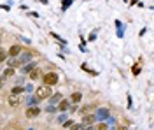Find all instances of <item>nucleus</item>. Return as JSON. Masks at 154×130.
<instances>
[{
  "label": "nucleus",
  "mask_w": 154,
  "mask_h": 130,
  "mask_svg": "<svg viewBox=\"0 0 154 130\" xmlns=\"http://www.w3.org/2000/svg\"><path fill=\"white\" fill-rule=\"evenodd\" d=\"M72 130H84L82 125H72Z\"/></svg>",
  "instance_id": "nucleus-14"
},
{
  "label": "nucleus",
  "mask_w": 154,
  "mask_h": 130,
  "mask_svg": "<svg viewBox=\"0 0 154 130\" xmlns=\"http://www.w3.org/2000/svg\"><path fill=\"white\" fill-rule=\"evenodd\" d=\"M19 102H21V99H18L16 95H11V97H9V106H11V107H18Z\"/></svg>",
  "instance_id": "nucleus-5"
},
{
  "label": "nucleus",
  "mask_w": 154,
  "mask_h": 130,
  "mask_svg": "<svg viewBox=\"0 0 154 130\" xmlns=\"http://www.w3.org/2000/svg\"><path fill=\"white\" fill-rule=\"evenodd\" d=\"M35 95H37L38 100H44V99H49L53 93H51V86L48 84H42V86H38L37 91H35Z\"/></svg>",
  "instance_id": "nucleus-1"
},
{
  "label": "nucleus",
  "mask_w": 154,
  "mask_h": 130,
  "mask_svg": "<svg viewBox=\"0 0 154 130\" xmlns=\"http://www.w3.org/2000/svg\"><path fill=\"white\" fill-rule=\"evenodd\" d=\"M95 121H96L95 114H84V116H82V125H93Z\"/></svg>",
  "instance_id": "nucleus-3"
},
{
  "label": "nucleus",
  "mask_w": 154,
  "mask_h": 130,
  "mask_svg": "<svg viewBox=\"0 0 154 130\" xmlns=\"http://www.w3.org/2000/svg\"><path fill=\"white\" fill-rule=\"evenodd\" d=\"M19 53H21V48H19V46H12V48L9 49V55H11V56H18Z\"/></svg>",
  "instance_id": "nucleus-8"
},
{
  "label": "nucleus",
  "mask_w": 154,
  "mask_h": 130,
  "mask_svg": "<svg viewBox=\"0 0 154 130\" xmlns=\"http://www.w3.org/2000/svg\"><path fill=\"white\" fill-rule=\"evenodd\" d=\"M30 58H32V55H30V53H25V55L21 56V60H18V63H23V62H28Z\"/></svg>",
  "instance_id": "nucleus-10"
},
{
  "label": "nucleus",
  "mask_w": 154,
  "mask_h": 130,
  "mask_svg": "<svg viewBox=\"0 0 154 130\" xmlns=\"http://www.w3.org/2000/svg\"><path fill=\"white\" fill-rule=\"evenodd\" d=\"M38 114H40V109L38 107H28L26 109V116L28 118H37Z\"/></svg>",
  "instance_id": "nucleus-4"
},
{
  "label": "nucleus",
  "mask_w": 154,
  "mask_h": 130,
  "mask_svg": "<svg viewBox=\"0 0 154 130\" xmlns=\"http://www.w3.org/2000/svg\"><path fill=\"white\" fill-rule=\"evenodd\" d=\"M28 74H30V79H38V78H40V70L35 69V67L32 70H28Z\"/></svg>",
  "instance_id": "nucleus-6"
},
{
  "label": "nucleus",
  "mask_w": 154,
  "mask_h": 130,
  "mask_svg": "<svg viewBox=\"0 0 154 130\" xmlns=\"http://www.w3.org/2000/svg\"><path fill=\"white\" fill-rule=\"evenodd\" d=\"M88 130H95V128H93V127H89V128H88Z\"/></svg>",
  "instance_id": "nucleus-19"
},
{
  "label": "nucleus",
  "mask_w": 154,
  "mask_h": 130,
  "mask_svg": "<svg viewBox=\"0 0 154 130\" xmlns=\"http://www.w3.org/2000/svg\"><path fill=\"white\" fill-rule=\"evenodd\" d=\"M117 130H128V127H119Z\"/></svg>",
  "instance_id": "nucleus-18"
},
{
  "label": "nucleus",
  "mask_w": 154,
  "mask_h": 130,
  "mask_svg": "<svg viewBox=\"0 0 154 130\" xmlns=\"http://www.w3.org/2000/svg\"><path fill=\"white\" fill-rule=\"evenodd\" d=\"M70 99H72V104H79L81 99H82V95H81L79 91H75V93H72V97H70Z\"/></svg>",
  "instance_id": "nucleus-7"
},
{
  "label": "nucleus",
  "mask_w": 154,
  "mask_h": 130,
  "mask_svg": "<svg viewBox=\"0 0 154 130\" xmlns=\"http://www.w3.org/2000/svg\"><path fill=\"white\" fill-rule=\"evenodd\" d=\"M4 86V78H0V88Z\"/></svg>",
  "instance_id": "nucleus-17"
},
{
  "label": "nucleus",
  "mask_w": 154,
  "mask_h": 130,
  "mask_svg": "<svg viewBox=\"0 0 154 130\" xmlns=\"http://www.w3.org/2000/svg\"><path fill=\"white\" fill-rule=\"evenodd\" d=\"M98 130H107V125H105V123H102V125L98 127Z\"/></svg>",
  "instance_id": "nucleus-16"
},
{
  "label": "nucleus",
  "mask_w": 154,
  "mask_h": 130,
  "mask_svg": "<svg viewBox=\"0 0 154 130\" xmlns=\"http://www.w3.org/2000/svg\"><path fill=\"white\" fill-rule=\"evenodd\" d=\"M68 109V102L67 100H61L60 102V111H67Z\"/></svg>",
  "instance_id": "nucleus-11"
},
{
  "label": "nucleus",
  "mask_w": 154,
  "mask_h": 130,
  "mask_svg": "<svg viewBox=\"0 0 154 130\" xmlns=\"http://www.w3.org/2000/svg\"><path fill=\"white\" fill-rule=\"evenodd\" d=\"M5 58H7V51H5V49H0V62H4Z\"/></svg>",
  "instance_id": "nucleus-13"
},
{
  "label": "nucleus",
  "mask_w": 154,
  "mask_h": 130,
  "mask_svg": "<svg viewBox=\"0 0 154 130\" xmlns=\"http://www.w3.org/2000/svg\"><path fill=\"white\" fill-rule=\"evenodd\" d=\"M21 91H23V88H21V86H14V88H12V95H19Z\"/></svg>",
  "instance_id": "nucleus-12"
},
{
  "label": "nucleus",
  "mask_w": 154,
  "mask_h": 130,
  "mask_svg": "<svg viewBox=\"0 0 154 130\" xmlns=\"http://www.w3.org/2000/svg\"><path fill=\"white\" fill-rule=\"evenodd\" d=\"M138 72H140V67H138V65H135V67H133V74H135V76H137Z\"/></svg>",
  "instance_id": "nucleus-15"
},
{
  "label": "nucleus",
  "mask_w": 154,
  "mask_h": 130,
  "mask_svg": "<svg viewBox=\"0 0 154 130\" xmlns=\"http://www.w3.org/2000/svg\"><path fill=\"white\" fill-rule=\"evenodd\" d=\"M11 76H14V69L12 67L5 69V72H4V78H11Z\"/></svg>",
  "instance_id": "nucleus-9"
},
{
  "label": "nucleus",
  "mask_w": 154,
  "mask_h": 130,
  "mask_svg": "<svg viewBox=\"0 0 154 130\" xmlns=\"http://www.w3.org/2000/svg\"><path fill=\"white\" fill-rule=\"evenodd\" d=\"M58 79H60L58 74L56 72H53V70H51V72H46L44 78H42L44 84H48V86H54V84H58Z\"/></svg>",
  "instance_id": "nucleus-2"
}]
</instances>
